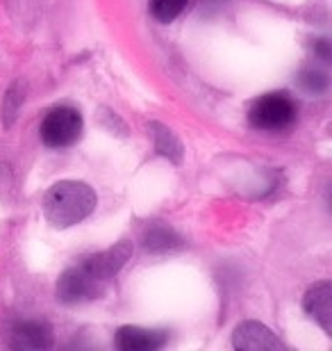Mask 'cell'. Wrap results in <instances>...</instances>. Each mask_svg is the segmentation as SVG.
Masks as SVG:
<instances>
[{
	"label": "cell",
	"instance_id": "obj_12",
	"mask_svg": "<svg viewBox=\"0 0 332 351\" xmlns=\"http://www.w3.org/2000/svg\"><path fill=\"white\" fill-rule=\"evenodd\" d=\"M144 242H146V249L148 251H166V249L175 247V244H178L180 240L175 237V233H173L171 228L155 226V228H151L146 233Z\"/></svg>",
	"mask_w": 332,
	"mask_h": 351
},
{
	"label": "cell",
	"instance_id": "obj_10",
	"mask_svg": "<svg viewBox=\"0 0 332 351\" xmlns=\"http://www.w3.org/2000/svg\"><path fill=\"white\" fill-rule=\"evenodd\" d=\"M151 130L155 137V149H157L162 156H166L168 160H173V162H180L182 144L178 142V137H175L168 128H164L162 123H151Z\"/></svg>",
	"mask_w": 332,
	"mask_h": 351
},
{
	"label": "cell",
	"instance_id": "obj_1",
	"mask_svg": "<svg viewBox=\"0 0 332 351\" xmlns=\"http://www.w3.org/2000/svg\"><path fill=\"white\" fill-rule=\"evenodd\" d=\"M98 196L82 180H60L44 196V217L55 228L84 221L96 210Z\"/></svg>",
	"mask_w": 332,
	"mask_h": 351
},
{
	"label": "cell",
	"instance_id": "obj_3",
	"mask_svg": "<svg viewBox=\"0 0 332 351\" xmlns=\"http://www.w3.org/2000/svg\"><path fill=\"white\" fill-rule=\"evenodd\" d=\"M82 114L75 108L60 105L53 108L41 121V142L51 149H66L82 137Z\"/></svg>",
	"mask_w": 332,
	"mask_h": 351
},
{
	"label": "cell",
	"instance_id": "obj_7",
	"mask_svg": "<svg viewBox=\"0 0 332 351\" xmlns=\"http://www.w3.org/2000/svg\"><path fill=\"white\" fill-rule=\"evenodd\" d=\"M166 342V331H148L141 326H121L116 331V347L121 351H157Z\"/></svg>",
	"mask_w": 332,
	"mask_h": 351
},
{
	"label": "cell",
	"instance_id": "obj_5",
	"mask_svg": "<svg viewBox=\"0 0 332 351\" xmlns=\"http://www.w3.org/2000/svg\"><path fill=\"white\" fill-rule=\"evenodd\" d=\"M130 256H132V244L130 242H118L116 247L105 249V251H101V254L84 258L80 265L98 280V283L107 285L110 280L121 271V267L130 261Z\"/></svg>",
	"mask_w": 332,
	"mask_h": 351
},
{
	"label": "cell",
	"instance_id": "obj_4",
	"mask_svg": "<svg viewBox=\"0 0 332 351\" xmlns=\"http://www.w3.org/2000/svg\"><path fill=\"white\" fill-rule=\"evenodd\" d=\"M105 292V285L91 276L82 265H75L66 269L58 280V301L66 306L84 304V301H94Z\"/></svg>",
	"mask_w": 332,
	"mask_h": 351
},
{
	"label": "cell",
	"instance_id": "obj_8",
	"mask_svg": "<svg viewBox=\"0 0 332 351\" xmlns=\"http://www.w3.org/2000/svg\"><path fill=\"white\" fill-rule=\"evenodd\" d=\"M10 347L14 349H48L53 347V328L46 322H21L12 328Z\"/></svg>",
	"mask_w": 332,
	"mask_h": 351
},
{
	"label": "cell",
	"instance_id": "obj_9",
	"mask_svg": "<svg viewBox=\"0 0 332 351\" xmlns=\"http://www.w3.org/2000/svg\"><path fill=\"white\" fill-rule=\"evenodd\" d=\"M303 308L312 319H316L319 324L326 328L328 333H332V285L321 280V283L312 285L303 299Z\"/></svg>",
	"mask_w": 332,
	"mask_h": 351
},
{
	"label": "cell",
	"instance_id": "obj_2",
	"mask_svg": "<svg viewBox=\"0 0 332 351\" xmlns=\"http://www.w3.org/2000/svg\"><path fill=\"white\" fill-rule=\"evenodd\" d=\"M248 121L255 130H264V132L285 130L296 121V105L282 91L266 94L259 101L253 103V108L248 112Z\"/></svg>",
	"mask_w": 332,
	"mask_h": 351
},
{
	"label": "cell",
	"instance_id": "obj_13",
	"mask_svg": "<svg viewBox=\"0 0 332 351\" xmlns=\"http://www.w3.org/2000/svg\"><path fill=\"white\" fill-rule=\"evenodd\" d=\"M21 101H23V98H21V96H16V94H14V87L10 89V94H7L5 96V123L7 125H10L12 123V119L14 117H16V110H18V105H21Z\"/></svg>",
	"mask_w": 332,
	"mask_h": 351
},
{
	"label": "cell",
	"instance_id": "obj_6",
	"mask_svg": "<svg viewBox=\"0 0 332 351\" xmlns=\"http://www.w3.org/2000/svg\"><path fill=\"white\" fill-rule=\"evenodd\" d=\"M232 345L242 351H264V349H282L280 340L275 338L271 328H266L259 322H242L235 328Z\"/></svg>",
	"mask_w": 332,
	"mask_h": 351
},
{
	"label": "cell",
	"instance_id": "obj_11",
	"mask_svg": "<svg viewBox=\"0 0 332 351\" xmlns=\"http://www.w3.org/2000/svg\"><path fill=\"white\" fill-rule=\"evenodd\" d=\"M189 5V0H151V14L157 23H171Z\"/></svg>",
	"mask_w": 332,
	"mask_h": 351
}]
</instances>
